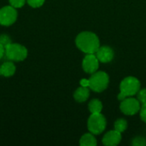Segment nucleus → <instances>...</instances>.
Wrapping results in <instances>:
<instances>
[{
  "label": "nucleus",
  "instance_id": "obj_14",
  "mask_svg": "<svg viewBox=\"0 0 146 146\" xmlns=\"http://www.w3.org/2000/svg\"><path fill=\"white\" fill-rule=\"evenodd\" d=\"M88 109L91 114L101 113L103 110V104L98 99H92L88 104Z\"/></svg>",
  "mask_w": 146,
  "mask_h": 146
},
{
  "label": "nucleus",
  "instance_id": "obj_12",
  "mask_svg": "<svg viewBox=\"0 0 146 146\" xmlns=\"http://www.w3.org/2000/svg\"><path fill=\"white\" fill-rule=\"evenodd\" d=\"M16 68L12 62H5L0 66L1 75L4 77H10L15 74Z\"/></svg>",
  "mask_w": 146,
  "mask_h": 146
},
{
  "label": "nucleus",
  "instance_id": "obj_5",
  "mask_svg": "<svg viewBox=\"0 0 146 146\" xmlns=\"http://www.w3.org/2000/svg\"><path fill=\"white\" fill-rule=\"evenodd\" d=\"M106 125V119L101 113L91 114L87 121L88 130L94 135L101 134L105 130Z\"/></svg>",
  "mask_w": 146,
  "mask_h": 146
},
{
  "label": "nucleus",
  "instance_id": "obj_8",
  "mask_svg": "<svg viewBox=\"0 0 146 146\" xmlns=\"http://www.w3.org/2000/svg\"><path fill=\"white\" fill-rule=\"evenodd\" d=\"M83 70L87 74H93L98 70L99 61L95 54H87L82 62Z\"/></svg>",
  "mask_w": 146,
  "mask_h": 146
},
{
  "label": "nucleus",
  "instance_id": "obj_21",
  "mask_svg": "<svg viewBox=\"0 0 146 146\" xmlns=\"http://www.w3.org/2000/svg\"><path fill=\"white\" fill-rule=\"evenodd\" d=\"M139 115H140L141 120L146 123V104L141 105V108L139 110Z\"/></svg>",
  "mask_w": 146,
  "mask_h": 146
},
{
  "label": "nucleus",
  "instance_id": "obj_4",
  "mask_svg": "<svg viewBox=\"0 0 146 146\" xmlns=\"http://www.w3.org/2000/svg\"><path fill=\"white\" fill-rule=\"evenodd\" d=\"M5 56L12 62H21L27 57V49L17 43H9L5 46Z\"/></svg>",
  "mask_w": 146,
  "mask_h": 146
},
{
  "label": "nucleus",
  "instance_id": "obj_18",
  "mask_svg": "<svg viewBox=\"0 0 146 146\" xmlns=\"http://www.w3.org/2000/svg\"><path fill=\"white\" fill-rule=\"evenodd\" d=\"M45 0H27V3L29 6H31L32 8H39L41 7Z\"/></svg>",
  "mask_w": 146,
  "mask_h": 146
},
{
  "label": "nucleus",
  "instance_id": "obj_3",
  "mask_svg": "<svg viewBox=\"0 0 146 146\" xmlns=\"http://www.w3.org/2000/svg\"><path fill=\"white\" fill-rule=\"evenodd\" d=\"M109 82L110 78L105 72L97 71L88 80V87L95 92H102L108 87Z\"/></svg>",
  "mask_w": 146,
  "mask_h": 146
},
{
  "label": "nucleus",
  "instance_id": "obj_9",
  "mask_svg": "<svg viewBox=\"0 0 146 146\" xmlns=\"http://www.w3.org/2000/svg\"><path fill=\"white\" fill-rule=\"evenodd\" d=\"M98 61L103 63L110 62L114 58V50L109 46H100L95 53Z\"/></svg>",
  "mask_w": 146,
  "mask_h": 146
},
{
  "label": "nucleus",
  "instance_id": "obj_19",
  "mask_svg": "<svg viewBox=\"0 0 146 146\" xmlns=\"http://www.w3.org/2000/svg\"><path fill=\"white\" fill-rule=\"evenodd\" d=\"M138 95V100L141 104H146V89L139 90L137 93Z\"/></svg>",
  "mask_w": 146,
  "mask_h": 146
},
{
  "label": "nucleus",
  "instance_id": "obj_16",
  "mask_svg": "<svg viewBox=\"0 0 146 146\" xmlns=\"http://www.w3.org/2000/svg\"><path fill=\"white\" fill-rule=\"evenodd\" d=\"M132 145L134 146H145L146 145V139L144 137L139 136L133 139Z\"/></svg>",
  "mask_w": 146,
  "mask_h": 146
},
{
  "label": "nucleus",
  "instance_id": "obj_6",
  "mask_svg": "<svg viewBox=\"0 0 146 146\" xmlns=\"http://www.w3.org/2000/svg\"><path fill=\"white\" fill-rule=\"evenodd\" d=\"M141 108V104L138 100V98H133L132 97H128L121 100L120 104V109L121 112L127 115H134L139 112Z\"/></svg>",
  "mask_w": 146,
  "mask_h": 146
},
{
  "label": "nucleus",
  "instance_id": "obj_20",
  "mask_svg": "<svg viewBox=\"0 0 146 146\" xmlns=\"http://www.w3.org/2000/svg\"><path fill=\"white\" fill-rule=\"evenodd\" d=\"M9 43H11V40H10V38H9V37L8 35H6V34L0 35V44H3L5 47Z\"/></svg>",
  "mask_w": 146,
  "mask_h": 146
},
{
  "label": "nucleus",
  "instance_id": "obj_24",
  "mask_svg": "<svg viewBox=\"0 0 146 146\" xmlns=\"http://www.w3.org/2000/svg\"><path fill=\"white\" fill-rule=\"evenodd\" d=\"M0 75H1V72H0Z\"/></svg>",
  "mask_w": 146,
  "mask_h": 146
},
{
  "label": "nucleus",
  "instance_id": "obj_22",
  "mask_svg": "<svg viewBox=\"0 0 146 146\" xmlns=\"http://www.w3.org/2000/svg\"><path fill=\"white\" fill-rule=\"evenodd\" d=\"M5 55V47L0 44V60L3 58V56Z\"/></svg>",
  "mask_w": 146,
  "mask_h": 146
},
{
  "label": "nucleus",
  "instance_id": "obj_17",
  "mask_svg": "<svg viewBox=\"0 0 146 146\" xmlns=\"http://www.w3.org/2000/svg\"><path fill=\"white\" fill-rule=\"evenodd\" d=\"M9 4L13 6L14 8L20 9L25 5V3H27V0H9Z\"/></svg>",
  "mask_w": 146,
  "mask_h": 146
},
{
  "label": "nucleus",
  "instance_id": "obj_1",
  "mask_svg": "<svg viewBox=\"0 0 146 146\" xmlns=\"http://www.w3.org/2000/svg\"><path fill=\"white\" fill-rule=\"evenodd\" d=\"M76 46L84 53L95 54L100 47L98 37L92 32H82L79 33L75 38Z\"/></svg>",
  "mask_w": 146,
  "mask_h": 146
},
{
  "label": "nucleus",
  "instance_id": "obj_7",
  "mask_svg": "<svg viewBox=\"0 0 146 146\" xmlns=\"http://www.w3.org/2000/svg\"><path fill=\"white\" fill-rule=\"evenodd\" d=\"M17 19V11L11 5L0 9V25L9 27L13 25Z\"/></svg>",
  "mask_w": 146,
  "mask_h": 146
},
{
  "label": "nucleus",
  "instance_id": "obj_23",
  "mask_svg": "<svg viewBox=\"0 0 146 146\" xmlns=\"http://www.w3.org/2000/svg\"><path fill=\"white\" fill-rule=\"evenodd\" d=\"M80 85L82 86H86L88 87V80H86V79H82L80 80Z\"/></svg>",
  "mask_w": 146,
  "mask_h": 146
},
{
  "label": "nucleus",
  "instance_id": "obj_11",
  "mask_svg": "<svg viewBox=\"0 0 146 146\" xmlns=\"http://www.w3.org/2000/svg\"><path fill=\"white\" fill-rule=\"evenodd\" d=\"M89 97H90V89L89 87L86 86H80L78 89H76V91L74 93V98L75 101L79 103H83L86 101Z\"/></svg>",
  "mask_w": 146,
  "mask_h": 146
},
{
  "label": "nucleus",
  "instance_id": "obj_15",
  "mask_svg": "<svg viewBox=\"0 0 146 146\" xmlns=\"http://www.w3.org/2000/svg\"><path fill=\"white\" fill-rule=\"evenodd\" d=\"M114 127H115V130L120 133H123L127 128V121L123 118H120L115 121L114 124Z\"/></svg>",
  "mask_w": 146,
  "mask_h": 146
},
{
  "label": "nucleus",
  "instance_id": "obj_2",
  "mask_svg": "<svg viewBox=\"0 0 146 146\" xmlns=\"http://www.w3.org/2000/svg\"><path fill=\"white\" fill-rule=\"evenodd\" d=\"M139 90H140V82L137 78L133 76L126 77L121 82L118 99L123 100L126 98L133 97L136 95Z\"/></svg>",
  "mask_w": 146,
  "mask_h": 146
},
{
  "label": "nucleus",
  "instance_id": "obj_13",
  "mask_svg": "<svg viewBox=\"0 0 146 146\" xmlns=\"http://www.w3.org/2000/svg\"><path fill=\"white\" fill-rule=\"evenodd\" d=\"M94 134L91 133H85L80 139V145L81 146H96L97 145V139L93 136Z\"/></svg>",
  "mask_w": 146,
  "mask_h": 146
},
{
  "label": "nucleus",
  "instance_id": "obj_10",
  "mask_svg": "<svg viewBox=\"0 0 146 146\" xmlns=\"http://www.w3.org/2000/svg\"><path fill=\"white\" fill-rule=\"evenodd\" d=\"M121 141V133L112 130L105 133L103 138V144L107 146H115Z\"/></svg>",
  "mask_w": 146,
  "mask_h": 146
}]
</instances>
